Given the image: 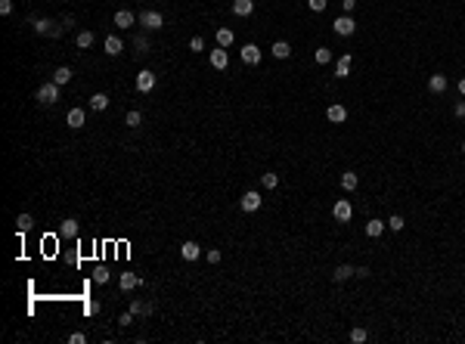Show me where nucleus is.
<instances>
[{
	"mask_svg": "<svg viewBox=\"0 0 465 344\" xmlns=\"http://www.w3.org/2000/svg\"><path fill=\"white\" fill-rule=\"evenodd\" d=\"M38 99L44 102V106H53V102L59 99V84H56V81H44L38 87Z\"/></svg>",
	"mask_w": 465,
	"mask_h": 344,
	"instance_id": "1",
	"label": "nucleus"
},
{
	"mask_svg": "<svg viewBox=\"0 0 465 344\" xmlns=\"http://www.w3.org/2000/svg\"><path fill=\"white\" fill-rule=\"evenodd\" d=\"M332 31L338 34V38H351V34L357 31V22H354L351 16H338V19L332 22Z\"/></svg>",
	"mask_w": 465,
	"mask_h": 344,
	"instance_id": "2",
	"label": "nucleus"
},
{
	"mask_svg": "<svg viewBox=\"0 0 465 344\" xmlns=\"http://www.w3.org/2000/svg\"><path fill=\"white\" fill-rule=\"evenodd\" d=\"M332 217H335V220H338V223H347V220H351V217H354V208H351V202H347V199H338V202L332 205Z\"/></svg>",
	"mask_w": 465,
	"mask_h": 344,
	"instance_id": "3",
	"label": "nucleus"
},
{
	"mask_svg": "<svg viewBox=\"0 0 465 344\" xmlns=\"http://www.w3.org/2000/svg\"><path fill=\"white\" fill-rule=\"evenodd\" d=\"M140 25L149 28V31H158L165 25V19H161V13H155V9H146V13H140Z\"/></svg>",
	"mask_w": 465,
	"mask_h": 344,
	"instance_id": "4",
	"label": "nucleus"
},
{
	"mask_svg": "<svg viewBox=\"0 0 465 344\" xmlns=\"http://www.w3.org/2000/svg\"><path fill=\"white\" fill-rule=\"evenodd\" d=\"M261 202H264V199H261V192H254V189H251V192H245V196L239 199V208L245 211V214H254V211L261 208Z\"/></svg>",
	"mask_w": 465,
	"mask_h": 344,
	"instance_id": "5",
	"label": "nucleus"
},
{
	"mask_svg": "<svg viewBox=\"0 0 465 344\" xmlns=\"http://www.w3.org/2000/svg\"><path fill=\"white\" fill-rule=\"evenodd\" d=\"M137 90L140 93H149V90H155V72H149V68H143V72L137 75Z\"/></svg>",
	"mask_w": 465,
	"mask_h": 344,
	"instance_id": "6",
	"label": "nucleus"
},
{
	"mask_svg": "<svg viewBox=\"0 0 465 344\" xmlns=\"http://www.w3.org/2000/svg\"><path fill=\"white\" fill-rule=\"evenodd\" d=\"M208 59H211V65L217 68V72H224V68L230 65V56H227V47H214L211 53H208Z\"/></svg>",
	"mask_w": 465,
	"mask_h": 344,
	"instance_id": "7",
	"label": "nucleus"
},
{
	"mask_svg": "<svg viewBox=\"0 0 465 344\" xmlns=\"http://www.w3.org/2000/svg\"><path fill=\"white\" fill-rule=\"evenodd\" d=\"M242 62L245 65H258L261 62V47L258 43H245V47H242Z\"/></svg>",
	"mask_w": 465,
	"mask_h": 344,
	"instance_id": "8",
	"label": "nucleus"
},
{
	"mask_svg": "<svg viewBox=\"0 0 465 344\" xmlns=\"http://www.w3.org/2000/svg\"><path fill=\"white\" fill-rule=\"evenodd\" d=\"M326 118H329L332 124H344V121H347V109L341 106V102H335V106L326 109Z\"/></svg>",
	"mask_w": 465,
	"mask_h": 344,
	"instance_id": "9",
	"label": "nucleus"
},
{
	"mask_svg": "<svg viewBox=\"0 0 465 344\" xmlns=\"http://www.w3.org/2000/svg\"><path fill=\"white\" fill-rule=\"evenodd\" d=\"M65 121H68V128H72V130H78V128H84V121H87V112H84V109H72V112H68V118H65Z\"/></svg>",
	"mask_w": 465,
	"mask_h": 344,
	"instance_id": "10",
	"label": "nucleus"
},
{
	"mask_svg": "<svg viewBox=\"0 0 465 344\" xmlns=\"http://www.w3.org/2000/svg\"><path fill=\"white\" fill-rule=\"evenodd\" d=\"M199 255H202L199 242H183V245H180V258H183V260H195Z\"/></svg>",
	"mask_w": 465,
	"mask_h": 344,
	"instance_id": "11",
	"label": "nucleus"
},
{
	"mask_svg": "<svg viewBox=\"0 0 465 344\" xmlns=\"http://www.w3.org/2000/svg\"><path fill=\"white\" fill-rule=\"evenodd\" d=\"M118 285H121V292H134L137 285H140V276H137V273H121Z\"/></svg>",
	"mask_w": 465,
	"mask_h": 344,
	"instance_id": "12",
	"label": "nucleus"
},
{
	"mask_svg": "<svg viewBox=\"0 0 465 344\" xmlns=\"http://www.w3.org/2000/svg\"><path fill=\"white\" fill-rule=\"evenodd\" d=\"M134 22H137V16L131 13V9H118V13H115V25L118 28H131Z\"/></svg>",
	"mask_w": 465,
	"mask_h": 344,
	"instance_id": "13",
	"label": "nucleus"
},
{
	"mask_svg": "<svg viewBox=\"0 0 465 344\" xmlns=\"http://www.w3.org/2000/svg\"><path fill=\"white\" fill-rule=\"evenodd\" d=\"M270 53L276 56V59H288V56H292V43H288V41H276L273 47H270Z\"/></svg>",
	"mask_w": 465,
	"mask_h": 344,
	"instance_id": "14",
	"label": "nucleus"
},
{
	"mask_svg": "<svg viewBox=\"0 0 465 344\" xmlns=\"http://www.w3.org/2000/svg\"><path fill=\"white\" fill-rule=\"evenodd\" d=\"M351 62H354V56H351V53H344L341 59L335 62V75H338V78H347V75H351Z\"/></svg>",
	"mask_w": 465,
	"mask_h": 344,
	"instance_id": "15",
	"label": "nucleus"
},
{
	"mask_svg": "<svg viewBox=\"0 0 465 344\" xmlns=\"http://www.w3.org/2000/svg\"><path fill=\"white\" fill-rule=\"evenodd\" d=\"M232 13L236 16H251L254 13V0H232Z\"/></svg>",
	"mask_w": 465,
	"mask_h": 344,
	"instance_id": "16",
	"label": "nucleus"
},
{
	"mask_svg": "<svg viewBox=\"0 0 465 344\" xmlns=\"http://www.w3.org/2000/svg\"><path fill=\"white\" fill-rule=\"evenodd\" d=\"M428 90H431V93H444L447 90V78L444 75H431L428 78Z\"/></svg>",
	"mask_w": 465,
	"mask_h": 344,
	"instance_id": "17",
	"label": "nucleus"
},
{
	"mask_svg": "<svg viewBox=\"0 0 465 344\" xmlns=\"http://www.w3.org/2000/svg\"><path fill=\"white\" fill-rule=\"evenodd\" d=\"M59 236H62V239H75V236H78V220H72V217H68V220H62Z\"/></svg>",
	"mask_w": 465,
	"mask_h": 344,
	"instance_id": "18",
	"label": "nucleus"
},
{
	"mask_svg": "<svg viewBox=\"0 0 465 344\" xmlns=\"http://www.w3.org/2000/svg\"><path fill=\"white\" fill-rule=\"evenodd\" d=\"M357 183H360V180H357L354 171H344V174H341V189H344V192H354Z\"/></svg>",
	"mask_w": 465,
	"mask_h": 344,
	"instance_id": "19",
	"label": "nucleus"
},
{
	"mask_svg": "<svg viewBox=\"0 0 465 344\" xmlns=\"http://www.w3.org/2000/svg\"><path fill=\"white\" fill-rule=\"evenodd\" d=\"M53 81L59 84V87H65L68 81H72V68H68V65H62V68H56V72H53Z\"/></svg>",
	"mask_w": 465,
	"mask_h": 344,
	"instance_id": "20",
	"label": "nucleus"
},
{
	"mask_svg": "<svg viewBox=\"0 0 465 344\" xmlns=\"http://www.w3.org/2000/svg\"><path fill=\"white\" fill-rule=\"evenodd\" d=\"M351 276H354V267H351V263H341V267H335V273H332L335 282H344V279H351Z\"/></svg>",
	"mask_w": 465,
	"mask_h": 344,
	"instance_id": "21",
	"label": "nucleus"
},
{
	"mask_svg": "<svg viewBox=\"0 0 465 344\" xmlns=\"http://www.w3.org/2000/svg\"><path fill=\"white\" fill-rule=\"evenodd\" d=\"M381 233H385V220H369L366 223V236L369 239H378Z\"/></svg>",
	"mask_w": 465,
	"mask_h": 344,
	"instance_id": "22",
	"label": "nucleus"
},
{
	"mask_svg": "<svg viewBox=\"0 0 465 344\" xmlns=\"http://www.w3.org/2000/svg\"><path fill=\"white\" fill-rule=\"evenodd\" d=\"M121 50H124V43L115 38V34H109V38H106V53H109V56H118Z\"/></svg>",
	"mask_w": 465,
	"mask_h": 344,
	"instance_id": "23",
	"label": "nucleus"
},
{
	"mask_svg": "<svg viewBox=\"0 0 465 344\" xmlns=\"http://www.w3.org/2000/svg\"><path fill=\"white\" fill-rule=\"evenodd\" d=\"M232 41H236V34H232L230 28H217V47H230Z\"/></svg>",
	"mask_w": 465,
	"mask_h": 344,
	"instance_id": "24",
	"label": "nucleus"
},
{
	"mask_svg": "<svg viewBox=\"0 0 465 344\" xmlns=\"http://www.w3.org/2000/svg\"><path fill=\"white\" fill-rule=\"evenodd\" d=\"M75 43L81 50H87V47H93V31H78V38H75Z\"/></svg>",
	"mask_w": 465,
	"mask_h": 344,
	"instance_id": "25",
	"label": "nucleus"
},
{
	"mask_svg": "<svg viewBox=\"0 0 465 344\" xmlns=\"http://www.w3.org/2000/svg\"><path fill=\"white\" fill-rule=\"evenodd\" d=\"M90 106L96 109V112H102V109H109V96H106V93H93V96H90Z\"/></svg>",
	"mask_w": 465,
	"mask_h": 344,
	"instance_id": "26",
	"label": "nucleus"
},
{
	"mask_svg": "<svg viewBox=\"0 0 465 344\" xmlns=\"http://www.w3.org/2000/svg\"><path fill=\"white\" fill-rule=\"evenodd\" d=\"M16 226H19V233H28V229L34 226V217L31 214H19L16 217Z\"/></svg>",
	"mask_w": 465,
	"mask_h": 344,
	"instance_id": "27",
	"label": "nucleus"
},
{
	"mask_svg": "<svg viewBox=\"0 0 465 344\" xmlns=\"http://www.w3.org/2000/svg\"><path fill=\"white\" fill-rule=\"evenodd\" d=\"M131 313H134V316H149V313H152V304L134 301V304H131Z\"/></svg>",
	"mask_w": 465,
	"mask_h": 344,
	"instance_id": "28",
	"label": "nucleus"
},
{
	"mask_svg": "<svg viewBox=\"0 0 465 344\" xmlns=\"http://www.w3.org/2000/svg\"><path fill=\"white\" fill-rule=\"evenodd\" d=\"M34 31H38V34H50L53 31V22L50 19H34Z\"/></svg>",
	"mask_w": 465,
	"mask_h": 344,
	"instance_id": "29",
	"label": "nucleus"
},
{
	"mask_svg": "<svg viewBox=\"0 0 465 344\" xmlns=\"http://www.w3.org/2000/svg\"><path fill=\"white\" fill-rule=\"evenodd\" d=\"M124 124H127V128H140V124H143V115H140V112H127L124 115Z\"/></svg>",
	"mask_w": 465,
	"mask_h": 344,
	"instance_id": "30",
	"label": "nucleus"
},
{
	"mask_svg": "<svg viewBox=\"0 0 465 344\" xmlns=\"http://www.w3.org/2000/svg\"><path fill=\"white\" fill-rule=\"evenodd\" d=\"M385 226H391V229H394V233H400V229L406 226V220H403V217H400V214H391V220H385Z\"/></svg>",
	"mask_w": 465,
	"mask_h": 344,
	"instance_id": "31",
	"label": "nucleus"
},
{
	"mask_svg": "<svg viewBox=\"0 0 465 344\" xmlns=\"http://www.w3.org/2000/svg\"><path fill=\"white\" fill-rule=\"evenodd\" d=\"M261 186H264V189H276V186H279V174H264V177H261Z\"/></svg>",
	"mask_w": 465,
	"mask_h": 344,
	"instance_id": "32",
	"label": "nucleus"
},
{
	"mask_svg": "<svg viewBox=\"0 0 465 344\" xmlns=\"http://www.w3.org/2000/svg\"><path fill=\"white\" fill-rule=\"evenodd\" d=\"M329 62H332V50L320 47V50H317V65H329Z\"/></svg>",
	"mask_w": 465,
	"mask_h": 344,
	"instance_id": "33",
	"label": "nucleus"
},
{
	"mask_svg": "<svg viewBox=\"0 0 465 344\" xmlns=\"http://www.w3.org/2000/svg\"><path fill=\"white\" fill-rule=\"evenodd\" d=\"M93 282H99V285L109 282V270L106 267H96V270H93Z\"/></svg>",
	"mask_w": 465,
	"mask_h": 344,
	"instance_id": "34",
	"label": "nucleus"
},
{
	"mask_svg": "<svg viewBox=\"0 0 465 344\" xmlns=\"http://www.w3.org/2000/svg\"><path fill=\"white\" fill-rule=\"evenodd\" d=\"M366 338H369V332H366V329H354V332H351V341H354V344H363Z\"/></svg>",
	"mask_w": 465,
	"mask_h": 344,
	"instance_id": "35",
	"label": "nucleus"
},
{
	"mask_svg": "<svg viewBox=\"0 0 465 344\" xmlns=\"http://www.w3.org/2000/svg\"><path fill=\"white\" fill-rule=\"evenodd\" d=\"M307 6L313 9V13H323V9L329 6V0H307Z\"/></svg>",
	"mask_w": 465,
	"mask_h": 344,
	"instance_id": "36",
	"label": "nucleus"
},
{
	"mask_svg": "<svg viewBox=\"0 0 465 344\" xmlns=\"http://www.w3.org/2000/svg\"><path fill=\"white\" fill-rule=\"evenodd\" d=\"M205 258H208V263H220V258H224V255H220V251H217V248H211V251H208V255H205Z\"/></svg>",
	"mask_w": 465,
	"mask_h": 344,
	"instance_id": "37",
	"label": "nucleus"
},
{
	"mask_svg": "<svg viewBox=\"0 0 465 344\" xmlns=\"http://www.w3.org/2000/svg\"><path fill=\"white\" fill-rule=\"evenodd\" d=\"M453 115H456V118H465V99H459L456 106H453Z\"/></svg>",
	"mask_w": 465,
	"mask_h": 344,
	"instance_id": "38",
	"label": "nucleus"
},
{
	"mask_svg": "<svg viewBox=\"0 0 465 344\" xmlns=\"http://www.w3.org/2000/svg\"><path fill=\"white\" fill-rule=\"evenodd\" d=\"M0 13H3V16L13 13V0H0Z\"/></svg>",
	"mask_w": 465,
	"mask_h": 344,
	"instance_id": "39",
	"label": "nucleus"
},
{
	"mask_svg": "<svg viewBox=\"0 0 465 344\" xmlns=\"http://www.w3.org/2000/svg\"><path fill=\"white\" fill-rule=\"evenodd\" d=\"M202 47H205V41H202V38H192V41H189V50H192V53H199Z\"/></svg>",
	"mask_w": 465,
	"mask_h": 344,
	"instance_id": "40",
	"label": "nucleus"
},
{
	"mask_svg": "<svg viewBox=\"0 0 465 344\" xmlns=\"http://www.w3.org/2000/svg\"><path fill=\"white\" fill-rule=\"evenodd\" d=\"M118 323H121V326H131V323H134V313H131V310L121 313V316H118Z\"/></svg>",
	"mask_w": 465,
	"mask_h": 344,
	"instance_id": "41",
	"label": "nucleus"
},
{
	"mask_svg": "<svg viewBox=\"0 0 465 344\" xmlns=\"http://www.w3.org/2000/svg\"><path fill=\"white\" fill-rule=\"evenodd\" d=\"M137 50L140 53H149V41L146 38H137Z\"/></svg>",
	"mask_w": 465,
	"mask_h": 344,
	"instance_id": "42",
	"label": "nucleus"
},
{
	"mask_svg": "<svg viewBox=\"0 0 465 344\" xmlns=\"http://www.w3.org/2000/svg\"><path fill=\"white\" fill-rule=\"evenodd\" d=\"M68 341H72V344H84L87 338H84V335H81V332H72V335H68Z\"/></svg>",
	"mask_w": 465,
	"mask_h": 344,
	"instance_id": "43",
	"label": "nucleus"
},
{
	"mask_svg": "<svg viewBox=\"0 0 465 344\" xmlns=\"http://www.w3.org/2000/svg\"><path fill=\"white\" fill-rule=\"evenodd\" d=\"M354 276H363L366 279L369 276V267H354Z\"/></svg>",
	"mask_w": 465,
	"mask_h": 344,
	"instance_id": "44",
	"label": "nucleus"
},
{
	"mask_svg": "<svg viewBox=\"0 0 465 344\" xmlns=\"http://www.w3.org/2000/svg\"><path fill=\"white\" fill-rule=\"evenodd\" d=\"M84 310H87V313H99V304H96V301H90V304L84 307Z\"/></svg>",
	"mask_w": 465,
	"mask_h": 344,
	"instance_id": "45",
	"label": "nucleus"
},
{
	"mask_svg": "<svg viewBox=\"0 0 465 344\" xmlns=\"http://www.w3.org/2000/svg\"><path fill=\"white\" fill-rule=\"evenodd\" d=\"M341 6H344V9H347V13H351V9H354V6H357V0H341Z\"/></svg>",
	"mask_w": 465,
	"mask_h": 344,
	"instance_id": "46",
	"label": "nucleus"
},
{
	"mask_svg": "<svg viewBox=\"0 0 465 344\" xmlns=\"http://www.w3.org/2000/svg\"><path fill=\"white\" fill-rule=\"evenodd\" d=\"M459 93L465 96V78H462V81H459Z\"/></svg>",
	"mask_w": 465,
	"mask_h": 344,
	"instance_id": "47",
	"label": "nucleus"
},
{
	"mask_svg": "<svg viewBox=\"0 0 465 344\" xmlns=\"http://www.w3.org/2000/svg\"><path fill=\"white\" fill-rule=\"evenodd\" d=\"M462 152H465V143H462Z\"/></svg>",
	"mask_w": 465,
	"mask_h": 344,
	"instance_id": "48",
	"label": "nucleus"
}]
</instances>
